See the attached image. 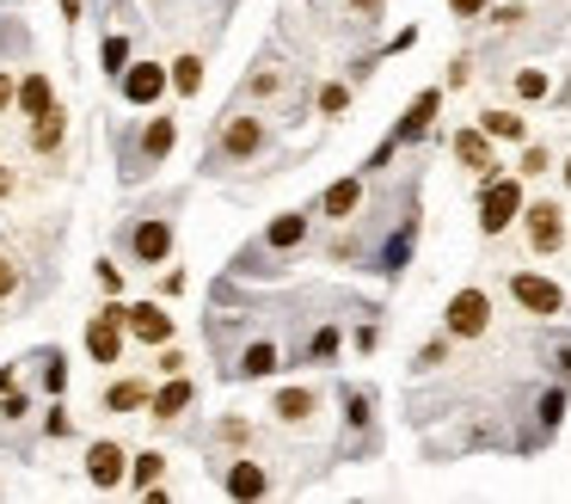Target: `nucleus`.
I'll use <instances>...</instances> for the list:
<instances>
[{
	"instance_id": "obj_34",
	"label": "nucleus",
	"mask_w": 571,
	"mask_h": 504,
	"mask_svg": "<svg viewBox=\"0 0 571 504\" xmlns=\"http://www.w3.org/2000/svg\"><path fill=\"white\" fill-rule=\"evenodd\" d=\"M448 363V339H431V345L418 351V369H443Z\"/></svg>"
},
{
	"instance_id": "obj_11",
	"label": "nucleus",
	"mask_w": 571,
	"mask_h": 504,
	"mask_svg": "<svg viewBox=\"0 0 571 504\" xmlns=\"http://www.w3.org/2000/svg\"><path fill=\"white\" fill-rule=\"evenodd\" d=\"M124 449H117V443H93V449H87V480H93L99 492H111V486H124Z\"/></svg>"
},
{
	"instance_id": "obj_33",
	"label": "nucleus",
	"mask_w": 571,
	"mask_h": 504,
	"mask_svg": "<svg viewBox=\"0 0 571 504\" xmlns=\"http://www.w3.org/2000/svg\"><path fill=\"white\" fill-rule=\"evenodd\" d=\"M13 289H19V259H13L7 247H0V301L13 296Z\"/></svg>"
},
{
	"instance_id": "obj_19",
	"label": "nucleus",
	"mask_w": 571,
	"mask_h": 504,
	"mask_svg": "<svg viewBox=\"0 0 571 504\" xmlns=\"http://www.w3.org/2000/svg\"><path fill=\"white\" fill-rule=\"evenodd\" d=\"M49 105H56V87H49L44 68H32V75L19 80V111H25V117H44Z\"/></svg>"
},
{
	"instance_id": "obj_4",
	"label": "nucleus",
	"mask_w": 571,
	"mask_h": 504,
	"mask_svg": "<svg viewBox=\"0 0 571 504\" xmlns=\"http://www.w3.org/2000/svg\"><path fill=\"white\" fill-rule=\"evenodd\" d=\"M523 185H516V179H486V197H479V234H486V240H498V234H504V228H510V221H516V216H523Z\"/></svg>"
},
{
	"instance_id": "obj_10",
	"label": "nucleus",
	"mask_w": 571,
	"mask_h": 504,
	"mask_svg": "<svg viewBox=\"0 0 571 504\" xmlns=\"http://www.w3.org/2000/svg\"><path fill=\"white\" fill-rule=\"evenodd\" d=\"M167 87H172V75L160 62H129L124 68V99H129V105H155Z\"/></svg>"
},
{
	"instance_id": "obj_5",
	"label": "nucleus",
	"mask_w": 571,
	"mask_h": 504,
	"mask_svg": "<svg viewBox=\"0 0 571 504\" xmlns=\"http://www.w3.org/2000/svg\"><path fill=\"white\" fill-rule=\"evenodd\" d=\"M172 142H179V124H172V117H148V129H141V136H136V148L124 154V179L155 173L160 160L172 154Z\"/></svg>"
},
{
	"instance_id": "obj_2",
	"label": "nucleus",
	"mask_w": 571,
	"mask_h": 504,
	"mask_svg": "<svg viewBox=\"0 0 571 504\" xmlns=\"http://www.w3.org/2000/svg\"><path fill=\"white\" fill-rule=\"evenodd\" d=\"M308 228H313L308 209H283V216L259 234V247L233 259V271H259V259H271V252H295V247H308Z\"/></svg>"
},
{
	"instance_id": "obj_1",
	"label": "nucleus",
	"mask_w": 571,
	"mask_h": 504,
	"mask_svg": "<svg viewBox=\"0 0 571 504\" xmlns=\"http://www.w3.org/2000/svg\"><path fill=\"white\" fill-rule=\"evenodd\" d=\"M264 142H271V129H264V117H252V111H228L221 117V136L216 148H209V173H221V167H247V160L264 154Z\"/></svg>"
},
{
	"instance_id": "obj_29",
	"label": "nucleus",
	"mask_w": 571,
	"mask_h": 504,
	"mask_svg": "<svg viewBox=\"0 0 571 504\" xmlns=\"http://www.w3.org/2000/svg\"><path fill=\"white\" fill-rule=\"evenodd\" d=\"M351 111V87H320V117H344Z\"/></svg>"
},
{
	"instance_id": "obj_43",
	"label": "nucleus",
	"mask_w": 571,
	"mask_h": 504,
	"mask_svg": "<svg viewBox=\"0 0 571 504\" xmlns=\"http://www.w3.org/2000/svg\"><path fill=\"white\" fill-rule=\"evenodd\" d=\"M351 7H363V13H381V0H351Z\"/></svg>"
},
{
	"instance_id": "obj_41",
	"label": "nucleus",
	"mask_w": 571,
	"mask_h": 504,
	"mask_svg": "<svg viewBox=\"0 0 571 504\" xmlns=\"http://www.w3.org/2000/svg\"><path fill=\"white\" fill-rule=\"evenodd\" d=\"M553 357H559V369H566V381H571V339H559V345H553Z\"/></svg>"
},
{
	"instance_id": "obj_32",
	"label": "nucleus",
	"mask_w": 571,
	"mask_h": 504,
	"mask_svg": "<svg viewBox=\"0 0 571 504\" xmlns=\"http://www.w3.org/2000/svg\"><path fill=\"white\" fill-rule=\"evenodd\" d=\"M559 412H566V388L540 394V431H553V425H559Z\"/></svg>"
},
{
	"instance_id": "obj_30",
	"label": "nucleus",
	"mask_w": 571,
	"mask_h": 504,
	"mask_svg": "<svg viewBox=\"0 0 571 504\" xmlns=\"http://www.w3.org/2000/svg\"><path fill=\"white\" fill-rule=\"evenodd\" d=\"M37 363H44V388H49V394H62V381H68V369H62V351H44Z\"/></svg>"
},
{
	"instance_id": "obj_31",
	"label": "nucleus",
	"mask_w": 571,
	"mask_h": 504,
	"mask_svg": "<svg viewBox=\"0 0 571 504\" xmlns=\"http://www.w3.org/2000/svg\"><path fill=\"white\" fill-rule=\"evenodd\" d=\"M216 437H221V443H233V449H247V443H252V425H247V419H221Z\"/></svg>"
},
{
	"instance_id": "obj_39",
	"label": "nucleus",
	"mask_w": 571,
	"mask_h": 504,
	"mask_svg": "<svg viewBox=\"0 0 571 504\" xmlns=\"http://www.w3.org/2000/svg\"><path fill=\"white\" fill-rule=\"evenodd\" d=\"M547 167H553V154H547V148H528V154H523V173H547Z\"/></svg>"
},
{
	"instance_id": "obj_16",
	"label": "nucleus",
	"mask_w": 571,
	"mask_h": 504,
	"mask_svg": "<svg viewBox=\"0 0 571 504\" xmlns=\"http://www.w3.org/2000/svg\"><path fill=\"white\" fill-rule=\"evenodd\" d=\"M356 209H363V179H339V185H326V197H320V216H332V221H351Z\"/></svg>"
},
{
	"instance_id": "obj_12",
	"label": "nucleus",
	"mask_w": 571,
	"mask_h": 504,
	"mask_svg": "<svg viewBox=\"0 0 571 504\" xmlns=\"http://www.w3.org/2000/svg\"><path fill=\"white\" fill-rule=\"evenodd\" d=\"M129 332H136L141 345H167L172 339V314L155 308V301H129Z\"/></svg>"
},
{
	"instance_id": "obj_23",
	"label": "nucleus",
	"mask_w": 571,
	"mask_h": 504,
	"mask_svg": "<svg viewBox=\"0 0 571 504\" xmlns=\"http://www.w3.org/2000/svg\"><path fill=\"white\" fill-rule=\"evenodd\" d=\"M479 129H486L492 142H523V117H516V111H486Z\"/></svg>"
},
{
	"instance_id": "obj_28",
	"label": "nucleus",
	"mask_w": 571,
	"mask_h": 504,
	"mask_svg": "<svg viewBox=\"0 0 571 504\" xmlns=\"http://www.w3.org/2000/svg\"><path fill=\"white\" fill-rule=\"evenodd\" d=\"M124 68H129V37H105V75L124 80Z\"/></svg>"
},
{
	"instance_id": "obj_3",
	"label": "nucleus",
	"mask_w": 571,
	"mask_h": 504,
	"mask_svg": "<svg viewBox=\"0 0 571 504\" xmlns=\"http://www.w3.org/2000/svg\"><path fill=\"white\" fill-rule=\"evenodd\" d=\"M124 252L136 265H167L172 259V221L167 216H129L124 221Z\"/></svg>"
},
{
	"instance_id": "obj_14",
	"label": "nucleus",
	"mask_w": 571,
	"mask_h": 504,
	"mask_svg": "<svg viewBox=\"0 0 571 504\" xmlns=\"http://www.w3.org/2000/svg\"><path fill=\"white\" fill-rule=\"evenodd\" d=\"M221 486L233 492V499H264V492H271V473L259 468V461H228V473H221Z\"/></svg>"
},
{
	"instance_id": "obj_42",
	"label": "nucleus",
	"mask_w": 571,
	"mask_h": 504,
	"mask_svg": "<svg viewBox=\"0 0 571 504\" xmlns=\"http://www.w3.org/2000/svg\"><path fill=\"white\" fill-rule=\"evenodd\" d=\"M62 19L75 25V19H80V0H62Z\"/></svg>"
},
{
	"instance_id": "obj_37",
	"label": "nucleus",
	"mask_w": 571,
	"mask_h": 504,
	"mask_svg": "<svg viewBox=\"0 0 571 504\" xmlns=\"http://www.w3.org/2000/svg\"><path fill=\"white\" fill-rule=\"evenodd\" d=\"M25 412H32V406H25V394H7V400H0V419H7V425H19Z\"/></svg>"
},
{
	"instance_id": "obj_44",
	"label": "nucleus",
	"mask_w": 571,
	"mask_h": 504,
	"mask_svg": "<svg viewBox=\"0 0 571 504\" xmlns=\"http://www.w3.org/2000/svg\"><path fill=\"white\" fill-rule=\"evenodd\" d=\"M7 191H13V173H7V167H0V197H7Z\"/></svg>"
},
{
	"instance_id": "obj_20",
	"label": "nucleus",
	"mask_w": 571,
	"mask_h": 504,
	"mask_svg": "<svg viewBox=\"0 0 571 504\" xmlns=\"http://www.w3.org/2000/svg\"><path fill=\"white\" fill-rule=\"evenodd\" d=\"M62 136H68L62 105H49L44 117H32V148H37V154H56V148H62Z\"/></svg>"
},
{
	"instance_id": "obj_26",
	"label": "nucleus",
	"mask_w": 571,
	"mask_h": 504,
	"mask_svg": "<svg viewBox=\"0 0 571 504\" xmlns=\"http://www.w3.org/2000/svg\"><path fill=\"white\" fill-rule=\"evenodd\" d=\"M277 87H283V75H277V68H259V75H252L247 87H240V99H271Z\"/></svg>"
},
{
	"instance_id": "obj_45",
	"label": "nucleus",
	"mask_w": 571,
	"mask_h": 504,
	"mask_svg": "<svg viewBox=\"0 0 571 504\" xmlns=\"http://www.w3.org/2000/svg\"><path fill=\"white\" fill-rule=\"evenodd\" d=\"M566 185H571V154H566Z\"/></svg>"
},
{
	"instance_id": "obj_7",
	"label": "nucleus",
	"mask_w": 571,
	"mask_h": 504,
	"mask_svg": "<svg viewBox=\"0 0 571 504\" xmlns=\"http://www.w3.org/2000/svg\"><path fill=\"white\" fill-rule=\"evenodd\" d=\"M510 296L523 301L528 314H540V320H553L559 308H566V289H559L553 277H535V271H516V277H510Z\"/></svg>"
},
{
	"instance_id": "obj_18",
	"label": "nucleus",
	"mask_w": 571,
	"mask_h": 504,
	"mask_svg": "<svg viewBox=\"0 0 571 504\" xmlns=\"http://www.w3.org/2000/svg\"><path fill=\"white\" fill-rule=\"evenodd\" d=\"M271 412H277L283 425H308L313 412H320V394H313V388H283V394L271 400Z\"/></svg>"
},
{
	"instance_id": "obj_40",
	"label": "nucleus",
	"mask_w": 571,
	"mask_h": 504,
	"mask_svg": "<svg viewBox=\"0 0 571 504\" xmlns=\"http://www.w3.org/2000/svg\"><path fill=\"white\" fill-rule=\"evenodd\" d=\"M99 284H105V289H124V271L111 265V259H99Z\"/></svg>"
},
{
	"instance_id": "obj_6",
	"label": "nucleus",
	"mask_w": 571,
	"mask_h": 504,
	"mask_svg": "<svg viewBox=\"0 0 571 504\" xmlns=\"http://www.w3.org/2000/svg\"><path fill=\"white\" fill-rule=\"evenodd\" d=\"M443 327H448V339H479V332L492 327V296L486 289H455Z\"/></svg>"
},
{
	"instance_id": "obj_9",
	"label": "nucleus",
	"mask_w": 571,
	"mask_h": 504,
	"mask_svg": "<svg viewBox=\"0 0 571 504\" xmlns=\"http://www.w3.org/2000/svg\"><path fill=\"white\" fill-rule=\"evenodd\" d=\"M191 400H197V381H191L185 369H179V376H167V388H160V394L148 400V412H155L160 425H179V419L191 412Z\"/></svg>"
},
{
	"instance_id": "obj_25",
	"label": "nucleus",
	"mask_w": 571,
	"mask_h": 504,
	"mask_svg": "<svg viewBox=\"0 0 571 504\" xmlns=\"http://www.w3.org/2000/svg\"><path fill=\"white\" fill-rule=\"evenodd\" d=\"M301 357H308V363H332V357H339V327H320V332H313V345L301 351Z\"/></svg>"
},
{
	"instance_id": "obj_17",
	"label": "nucleus",
	"mask_w": 571,
	"mask_h": 504,
	"mask_svg": "<svg viewBox=\"0 0 571 504\" xmlns=\"http://www.w3.org/2000/svg\"><path fill=\"white\" fill-rule=\"evenodd\" d=\"M277 369H283V351L271 345V339L247 345V351H240V363H233V376H247V381H259V376H277Z\"/></svg>"
},
{
	"instance_id": "obj_35",
	"label": "nucleus",
	"mask_w": 571,
	"mask_h": 504,
	"mask_svg": "<svg viewBox=\"0 0 571 504\" xmlns=\"http://www.w3.org/2000/svg\"><path fill=\"white\" fill-rule=\"evenodd\" d=\"M44 431L49 437H75V419H68L62 406H49V419H44Z\"/></svg>"
},
{
	"instance_id": "obj_8",
	"label": "nucleus",
	"mask_w": 571,
	"mask_h": 504,
	"mask_svg": "<svg viewBox=\"0 0 571 504\" xmlns=\"http://www.w3.org/2000/svg\"><path fill=\"white\" fill-rule=\"evenodd\" d=\"M523 228H528V247H535V252H559V247H566V209H559V204H528Z\"/></svg>"
},
{
	"instance_id": "obj_27",
	"label": "nucleus",
	"mask_w": 571,
	"mask_h": 504,
	"mask_svg": "<svg viewBox=\"0 0 571 504\" xmlns=\"http://www.w3.org/2000/svg\"><path fill=\"white\" fill-rule=\"evenodd\" d=\"M516 93H523V99H547V93H553V80L540 75V68H523V75H516Z\"/></svg>"
},
{
	"instance_id": "obj_36",
	"label": "nucleus",
	"mask_w": 571,
	"mask_h": 504,
	"mask_svg": "<svg viewBox=\"0 0 571 504\" xmlns=\"http://www.w3.org/2000/svg\"><path fill=\"white\" fill-rule=\"evenodd\" d=\"M19 105V80H13V68H0V111H13Z\"/></svg>"
},
{
	"instance_id": "obj_15",
	"label": "nucleus",
	"mask_w": 571,
	"mask_h": 504,
	"mask_svg": "<svg viewBox=\"0 0 571 504\" xmlns=\"http://www.w3.org/2000/svg\"><path fill=\"white\" fill-rule=\"evenodd\" d=\"M455 154H461L479 179L498 173V154H492V136H486V129H461V136H455Z\"/></svg>"
},
{
	"instance_id": "obj_24",
	"label": "nucleus",
	"mask_w": 571,
	"mask_h": 504,
	"mask_svg": "<svg viewBox=\"0 0 571 504\" xmlns=\"http://www.w3.org/2000/svg\"><path fill=\"white\" fill-rule=\"evenodd\" d=\"M148 400H155L148 394V381H117V388L105 394V406L111 412H136V406H148Z\"/></svg>"
},
{
	"instance_id": "obj_22",
	"label": "nucleus",
	"mask_w": 571,
	"mask_h": 504,
	"mask_svg": "<svg viewBox=\"0 0 571 504\" xmlns=\"http://www.w3.org/2000/svg\"><path fill=\"white\" fill-rule=\"evenodd\" d=\"M160 473H167V456H160V449H141V456L129 461V486L148 492V486H160Z\"/></svg>"
},
{
	"instance_id": "obj_13",
	"label": "nucleus",
	"mask_w": 571,
	"mask_h": 504,
	"mask_svg": "<svg viewBox=\"0 0 571 504\" xmlns=\"http://www.w3.org/2000/svg\"><path fill=\"white\" fill-rule=\"evenodd\" d=\"M436 111H443V93H436V87H431V93H418V99H412V111H406L400 124H393V142H400V148H406V142H418V136L431 129Z\"/></svg>"
},
{
	"instance_id": "obj_21",
	"label": "nucleus",
	"mask_w": 571,
	"mask_h": 504,
	"mask_svg": "<svg viewBox=\"0 0 571 504\" xmlns=\"http://www.w3.org/2000/svg\"><path fill=\"white\" fill-rule=\"evenodd\" d=\"M197 87H203V56H197V49H185V56L172 62V93H179V99H191Z\"/></svg>"
},
{
	"instance_id": "obj_38",
	"label": "nucleus",
	"mask_w": 571,
	"mask_h": 504,
	"mask_svg": "<svg viewBox=\"0 0 571 504\" xmlns=\"http://www.w3.org/2000/svg\"><path fill=\"white\" fill-rule=\"evenodd\" d=\"M486 7H492V0H448V13H455V19H479Z\"/></svg>"
}]
</instances>
